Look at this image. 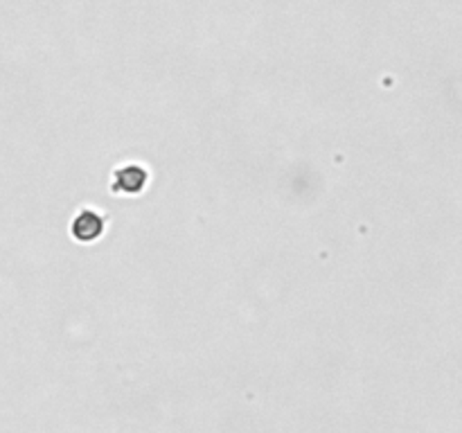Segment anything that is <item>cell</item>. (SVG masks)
I'll return each mask as SVG.
<instances>
[{"mask_svg": "<svg viewBox=\"0 0 462 433\" xmlns=\"http://www.w3.org/2000/svg\"><path fill=\"white\" fill-rule=\"evenodd\" d=\"M120 178H124V183H122L124 190H140L142 181H144V172L140 167H127L120 174Z\"/></svg>", "mask_w": 462, "mask_h": 433, "instance_id": "1", "label": "cell"}]
</instances>
